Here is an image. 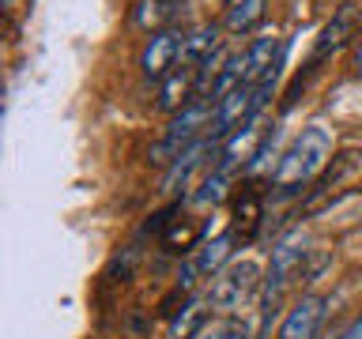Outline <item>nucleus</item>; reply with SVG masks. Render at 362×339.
Wrapping results in <instances>:
<instances>
[{"mask_svg": "<svg viewBox=\"0 0 362 339\" xmlns=\"http://www.w3.org/2000/svg\"><path fill=\"white\" fill-rule=\"evenodd\" d=\"M355 72L362 76V34H358V42H355Z\"/></svg>", "mask_w": 362, "mask_h": 339, "instance_id": "20", "label": "nucleus"}, {"mask_svg": "<svg viewBox=\"0 0 362 339\" xmlns=\"http://www.w3.org/2000/svg\"><path fill=\"white\" fill-rule=\"evenodd\" d=\"M336 339H362V316H355V321H351V324H347Z\"/></svg>", "mask_w": 362, "mask_h": 339, "instance_id": "19", "label": "nucleus"}, {"mask_svg": "<svg viewBox=\"0 0 362 339\" xmlns=\"http://www.w3.org/2000/svg\"><path fill=\"white\" fill-rule=\"evenodd\" d=\"M163 242H166V249H174V253H181L185 245L197 242V230H192V226H170Z\"/></svg>", "mask_w": 362, "mask_h": 339, "instance_id": "18", "label": "nucleus"}, {"mask_svg": "<svg viewBox=\"0 0 362 339\" xmlns=\"http://www.w3.org/2000/svg\"><path fill=\"white\" fill-rule=\"evenodd\" d=\"M197 83H200V68H174L166 79H163V87H158V109H166V113H181L189 106V102H197Z\"/></svg>", "mask_w": 362, "mask_h": 339, "instance_id": "10", "label": "nucleus"}, {"mask_svg": "<svg viewBox=\"0 0 362 339\" xmlns=\"http://www.w3.org/2000/svg\"><path fill=\"white\" fill-rule=\"evenodd\" d=\"M215 147L219 140H211V136H204L200 143H192L181 158H174L166 170V181H163V192H181L192 181V174H200L204 166H208V155H215Z\"/></svg>", "mask_w": 362, "mask_h": 339, "instance_id": "9", "label": "nucleus"}, {"mask_svg": "<svg viewBox=\"0 0 362 339\" xmlns=\"http://www.w3.org/2000/svg\"><path fill=\"white\" fill-rule=\"evenodd\" d=\"M260 211H264V203H260L257 192H242V200L234 203V234L253 237L260 226Z\"/></svg>", "mask_w": 362, "mask_h": 339, "instance_id": "15", "label": "nucleus"}, {"mask_svg": "<svg viewBox=\"0 0 362 339\" xmlns=\"http://www.w3.org/2000/svg\"><path fill=\"white\" fill-rule=\"evenodd\" d=\"M305 253H310V249H305V234L302 230L287 234L276 249H272V264H268L264 282H260V302H257V328H260V335L268 332L272 316L279 313V302H283V294H287L291 279L298 275Z\"/></svg>", "mask_w": 362, "mask_h": 339, "instance_id": "2", "label": "nucleus"}, {"mask_svg": "<svg viewBox=\"0 0 362 339\" xmlns=\"http://www.w3.org/2000/svg\"><path fill=\"white\" fill-rule=\"evenodd\" d=\"M204 316H208V309H204V302H189L185 309H181L174 316V324H170V339H192L204 328Z\"/></svg>", "mask_w": 362, "mask_h": 339, "instance_id": "16", "label": "nucleus"}, {"mask_svg": "<svg viewBox=\"0 0 362 339\" xmlns=\"http://www.w3.org/2000/svg\"><path fill=\"white\" fill-rule=\"evenodd\" d=\"M226 177H230V174H223V170H211V174H204L200 189L192 192V203H219V200L226 196Z\"/></svg>", "mask_w": 362, "mask_h": 339, "instance_id": "17", "label": "nucleus"}, {"mask_svg": "<svg viewBox=\"0 0 362 339\" xmlns=\"http://www.w3.org/2000/svg\"><path fill=\"white\" fill-rule=\"evenodd\" d=\"M358 181H362V151L336 155L332 162L321 170V177L313 181V189H305L310 196H305V203H302V215H313V211L328 208V203L339 200L351 185H358Z\"/></svg>", "mask_w": 362, "mask_h": 339, "instance_id": "5", "label": "nucleus"}, {"mask_svg": "<svg viewBox=\"0 0 362 339\" xmlns=\"http://www.w3.org/2000/svg\"><path fill=\"white\" fill-rule=\"evenodd\" d=\"M215 53H219V27H197L192 34H185L181 64L185 68H204Z\"/></svg>", "mask_w": 362, "mask_h": 339, "instance_id": "12", "label": "nucleus"}, {"mask_svg": "<svg viewBox=\"0 0 362 339\" xmlns=\"http://www.w3.org/2000/svg\"><path fill=\"white\" fill-rule=\"evenodd\" d=\"M321 321H325V298L321 294H305V298L294 302V309L283 316L276 339H317Z\"/></svg>", "mask_w": 362, "mask_h": 339, "instance_id": "8", "label": "nucleus"}, {"mask_svg": "<svg viewBox=\"0 0 362 339\" xmlns=\"http://www.w3.org/2000/svg\"><path fill=\"white\" fill-rule=\"evenodd\" d=\"M226 4H234V0H226Z\"/></svg>", "mask_w": 362, "mask_h": 339, "instance_id": "22", "label": "nucleus"}, {"mask_svg": "<svg viewBox=\"0 0 362 339\" xmlns=\"http://www.w3.org/2000/svg\"><path fill=\"white\" fill-rule=\"evenodd\" d=\"M181 45H185V34L177 30H155L147 38L144 53H140V72L147 79H166L174 72V64L181 61Z\"/></svg>", "mask_w": 362, "mask_h": 339, "instance_id": "6", "label": "nucleus"}, {"mask_svg": "<svg viewBox=\"0 0 362 339\" xmlns=\"http://www.w3.org/2000/svg\"><path fill=\"white\" fill-rule=\"evenodd\" d=\"M264 8H268V0H234V4L226 8V30L230 34L253 30L257 23L264 19Z\"/></svg>", "mask_w": 362, "mask_h": 339, "instance_id": "13", "label": "nucleus"}, {"mask_svg": "<svg viewBox=\"0 0 362 339\" xmlns=\"http://www.w3.org/2000/svg\"><path fill=\"white\" fill-rule=\"evenodd\" d=\"M0 4H4V8H11V4H16V0H0Z\"/></svg>", "mask_w": 362, "mask_h": 339, "instance_id": "21", "label": "nucleus"}, {"mask_svg": "<svg viewBox=\"0 0 362 339\" xmlns=\"http://www.w3.org/2000/svg\"><path fill=\"white\" fill-rule=\"evenodd\" d=\"M328 155H332V136H328L325 124L302 129V136L287 147V155L279 158L276 174H272L276 196L287 200V196H298L305 185H313L321 177V170L328 166Z\"/></svg>", "mask_w": 362, "mask_h": 339, "instance_id": "1", "label": "nucleus"}, {"mask_svg": "<svg viewBox=\"0 0 362 339\" xmlns=\"http://www.w3.org/2000/svg\"><path fill=\"white\" fill-rule=\"evenodd\" d=\"M234 230H226V234H219L215 237V242H208L200 249V256H197V268H200V275H219V268L226 264V260H230V253H234Z\"/></svg>", "mask_w": 362, "mask_h": 339, "instance_id": "14", "label": "nucleus"}, {"mask_svg": "<svg viewBox=\"0 0 362 339\" xmlns=\"http://www.w3.org/2000/svg\"><path fill=\"white\" fill-rule=\"evenodd\" d=\"M264 136H268V132L260 129V121H249L245 129H238L230 140H223V162H219V170H223V174H230V170L253 162V155L260 151Z\"/></svg>", "mask_w": 362, "mask_h": 339, "instance_id": "11", "label": "nucleus"}, {"mask_svg": "<svg viewBox=\"0 0 362 339\" xmlns=\"http://www.w3.org/2000/svg\"><path fill=\"white\" fill-rule=\"evenodd\" d=\"M211 121H215V102H208V98L189 102L181 113L170 117L166 136L151 147V162H174V158H181L192 143L211 136Z\"/></svg>", "mask_w": 362, "mask_h": 339, "instance_id": "3", "label": "nucleus"}, {"mask_svg": "<svg viewBox=\"0 0 362 339\" xmlns=\"http://www.w3.org/2000/svg\"><path fill=\"white\" fill-rule=\"evenodd\" d=\"M355 19H358V11L355 4H339L336 8V16L325 23V30L317 34V45H313V56H310V68H317L321 61H328L332 53H339L347 45V38H355Z\"/></svg>", "mask_w": 362, "mask_h": 339, "instance_id": "7", "label": "nucleus"}, {"mask_svg": "<svg viewBox=\"0 0 362 339\" xmlns=\"http://www.w3.org/2000/svg\"><path fill=\"white\" fill-rule=\"evenodd\" d=\"M260 268L253 264V260H234L230 268H223L219 275H215L211 290H208V305L211 309H219L226 316L234 313H245L242 305L253 298V294H260Z\"/></svg>", "mask_w": 362, "mask_h": 339, "instance_id": "4", "label": "nucleus"}]
</instances>
